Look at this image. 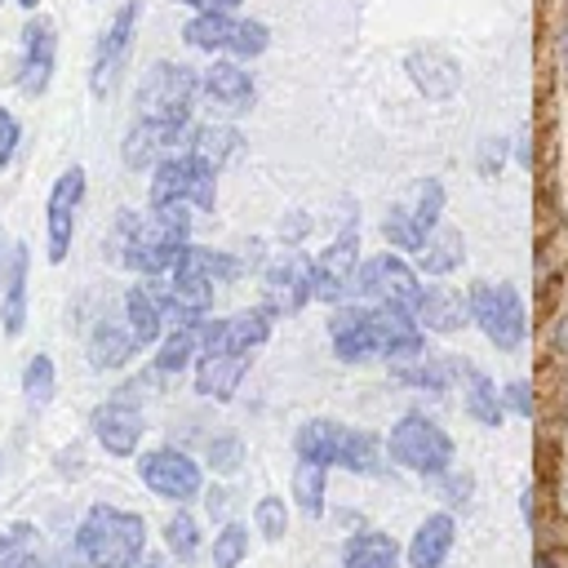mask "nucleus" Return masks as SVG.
<instances>
[{
  "instance_id": "423d86ee",
  "label": "nucleus",
  "mask_w": 568,
  "mask_h": 568,
  "mask_svg": "<svg viewBox=\"0 0 568 568\" xmlns=\"http://www.w3.org/2000/svg\"><path fill=\"white\" fill-rule=\"evenodd\" d=\"M386 453H390V462H399L404 470H417V475H444L453 466V457H457L448 430L435 426L422 413H408V417H399L390 426Z\"/></svg>"
},
{
  "instance_id": "7c9ffc66",
  "label": "nucleus",
  "mask_w": 568,
  "mask_h": 568,
  "mask_svg": "<svg viewBox=\"0 0 568 568\" xmlns=\"http://www.w3.org/2000/svg\"><path fill=\"white\" fill-rule=\"evenodd\" d=\"M133 351H138V342H133L129 324L120 328L115 320H98V328L89 333V364L93 368H120Z\"/></svg>"
},
{
  "instance_id": "09e8293b",
  "label": "nucleus",
  "mask_w": 568,
  "mask_h": 568,
  "mask_svg": "<svg viewBox=\"0 0 568 568\" xmlns=\"http://www.w3.org/2000/svg\"><path fill=\"white\" fill-rule=\"evenodd\" d=\"M178 4H186L195 13H235L240 9V0H178Z\"/></svg>"
},
{
  "instance_id": "f3484780",
  "label": "nucleus",
  "mask_w": 568,
  "mask_h": 568,
  "mask_svg": "<svg viewBox=\"0 0 568 568\" xmlns=\"http://www.w3.org/2000/svg\"><path fill=\"white\" fill-rule=\"evenodd\" d=\"M271 337V306L235 311L226 320H204L200 324V355H222V351H253Z\"/></svg>"
},
{
  "instance_id": "9b49d317",
  "label": "nucleus",
  "mask_w": 568,
  "mask_h": 568,
  "mask_svg": "<svg viewBox=\"0 0 568 568\" xmlns=\"http://www.w3.org/2000/svg\"><path fill=\"white\" fill-rule=\"evenodd\" d=\"M351 293H359L364 302H382V306L417 311L422 284H417V271H413L399 253H377V257H368V262L355 271Z\"/></svg>"
},
{
  "instance_id": "c85d7f7f",
  "label": "nucleus",
  "mask_w": 568,
  "mask_h": 568,
  "mask_svg": "<svg viewBox=\"0 0 568 568\" xmlns=\"http://www.w3.org/2000/svg\"><path fill=\"white\" fill-rule=\"evenodd\" d=\"M124 320H129V333H133L138 346L160 342V333H164V315H160V302H155L151 284H133V288L124 293Z\"/></svg>"
},
{
  "instance_id": "c756f323",
  "label": "nucleus",
  "mask_w": 568,
  "mask_h": 568,
  "mask_svg": "<svg viewBox=\"0 0 568 568\" xmlns=\"http://www.w3.org/2000/svg\"><path fill=\"white\" fill-rule=\"evenodd\" d=\"M173 271H186V275H204V280H213V284H226V280H235L244 266H240V257H231V253H222V248H204V244H182V253H178V262H173Z\"/></svg>"
},
{
  "instance_id": "5fc2aeb1",
  "label": "nucleus",
  "mask_w": 568,
  "mask_h": 568,
  "mask_svg": "<svg viewBox=\"0 0 568 568\" xmlns=\"http://www.w3.org/2000/svg\"><path fill=\"white\" fill-rule=\"evenodd\" d=\"M559 58H564V71H568V27H564V36H559Z\"/></svg>"
},
{
  "instance_id": "864d4df0",
  "label": "nucleus",
  "mask_w": 568,
  "mask_h": 568,
  "mask_svg": "<svg viewBox=\"0 0 568 568\" xmlns=\"http://www.w3.org/2000/svg\"><path fill=\"white\" fill-rule=\"evenodd\" d=\"M532 568H559V564H555V555H546V550H541V555L532 559Z\"/></svg>"
},
{
  "instance_id": "1a4fd4ad",
  "label": "nucleus",
  "mask_w": 568,
  "mask_h": 568,
  "mask_svg": "<svg viewBox=\"0 0 568 568\" xmlns=\"http://www.w3.org/2000/svg\"><path fill=\"white\" fill-rule=\"evenodd\" d=\"M470 320L479 324V333L497 346V351H519L524 333H528V315L519 302L515 284H475L470 288Z\"/></svg>"
},
{
  "instance_id": "a18cd8bd",
  "label": "nucleus",
  "mask_w": 568,
  "mask_h": 568,
  "mask_svg": "<svg viewBox=\"0 0 568 568\" xmlns=\"http://www.w3.org/2000/svg\"><path fill=\"white\" fill-rule=\"evenodd\" d=\"M435 479H444V501H453V506H462V501L475 493V475H470V470H462V475H457V470L448 466V470H444V475H435Z\"/></svg>"
},
{
  "instance_id": "a211bd4d",
  "label": "nucleus",
  "mask_w": 568,
  "mask_h": 568,
  "mask_svg": "<svg viewBox=\"0 0 568 568\" xmlns=\"http://www.w3.org/2000/svg\"><path fill=\"white\" fill-rule=\"evenodd\" d=\"M186 138V120H146L138 115L124 133V164L129 169H155L164 155L178 151V142Z\"/></svg>"
},
{
  "instance_id": "f704fd0d",
  "label": "nucleus",
  "mask_w": 568,
  "mask_h": 568,
  "mask_svg": "<svg viewBox=\"0 0 568 568\" xmlns=\"http://www.w3.org/2000/svg\"><path fill=\"white\" fill-rule=\"evenodd\" d=\"M324 479H328V466H324V462L302 457V462L293 466V497H297V506H302L306 515H320V510H324Z\"/></svg>"
},
{
  "instance_id": "58836bf2",
  "label": "nucleus",
  "mask_w": 568,
  "mask_h": 568,
  "mask_svg": "<svg viewBox=\"0 0 568 568\" xmlns=\"http://www.w3.org/2000/svg\"><path fill=\"white\" fill-rule=\"evenodd\" d=\"M164 546H169L182 564L195 559V550H200V528H195V519H191L186 510H178V515L164 524Z\"/></svg>"
},
{
  "instance_id": "ddd939ff",
  "label": "nucleus",
  "mask_w": 568,
  "mask_h": 568,
  "mask_svg": "<svg viewBox=\"0 0 568 568\" xmlns=\"http://www.w3.org/2000/svg\"><path fill=\"white\" fill-rule=\"evenodd\" d=\"M53 67H58V31L49 18L31 13L27 27H22V49H18V89L27 98H40L53 80Z\"/></svg>"
},
{
  "instance_id": "13d9d810",
  "label": "nucleus",
  "mask_w": 568,
  "mask_h": 568,
  "mask_svg": "<svg viewBox=\"0 0 568 568\" xmlns=\"http://www.w3.org/2000/svg\"><path fill=\"white\" fill-rule=\"evenodd\" d=\"M142 568H155V564H142Z\"/></svg>"
},
{
  "instance_id": "9d476101",
  "label": "nucleus",
  "mask_w": 568,
  "mask_h": 568,
  "mask_svg": "<svg viewBox=\"0 0 568 568\" xmlns=\"http://www.w3.org/2000/svg\"><path fill=\"white\" fill-rule=\"evenodd\" d=\"M138 18H142V0H124V4L111 13V22L98 31V40H93V62H89V89H93V98H106V93L115 89L124 62H129V53H133Z\"/></svg>"
},
{
  "instance_id": "37998d69",
  "label": "nucleus",
  "mask_w": 568,
  "mask_h": 568,
  "mask_svg": "<svg viewBox=\"0 0 568 568\" xmlns=\"http://www.w3.org/2000/svg\"><path fill=\"white\" fill-rule=\"evenodd\" d=\"M253 519H257V532H262V537L280 541V537L288 532V510H284V497H262V501L253 506Z\"/></svg>"
},
{
  "instance_id": "f8f14e48",
  "label": "nucleus",
  "mask_w": 568,
  "mask_h": 568,
  "mask_svg": "<svg viewBox=\"0 0 568 568\" xmlns=\"http://www.w3.org/2000/svg\"><path fill=\"white\" fill-rule=\"evenodd\" d=\"M142 390V382H129L124 390H115L106 404H98L93 408V417H89V426H93V439L111 453V457H129L133 448H138V439H142V408H138V395Z\"/></svg>"
},
{
  "instance_id": "a878e982",
  "label": "nucleus",
  "mask_w": 568,
  "mask_h": 568,
  "mask_svg": "<svg viewBox=\"0 0 568 568\" xmlns=\"http://www.w3.org/2000/svg\"><path fill=\"white\" fill-rule=\"evenodd\" d=\"M453 368L462 373V390H466V413L479 422V426H501V417H506V399H501V390L493 386V377L488 373H479L475 364H466V359H453Z\"/></svg>"
},
{
  "instance_id": "473e14b6",
  "label": "nucleus",
  "mask_w": 568,
  "mask_h": 568,
  "mask_svg": "<svg viewBox=\"0 0 568 568\" xmlns=\"http://www.w3.org/2000/svg\"><path fill=\"white\" fill-rule=\"evenodd\" d=\"M395 559H399V546H395L386 532H377V528L355 532V537L342 546V564H346V568H395Z\"/></svg>"
},
{
  "instance_id": "4468645a",
  "label": "nucleus",
  "mask_w": 568,
  "mask_h": 568,
  "mask_svg": "<svg viewBox=\"0 0 568 568\" xmlns=\"http://www.w3.org/2000/svg\"><path fill=\"white\" fill-rule=\"evenodd\" d=\"M355 257H359V222L342 226L333 235L328 248H320L315 257V284H311V297L320 302H342L355 284Z\"/></svg>"
},
{
  "instance_id": "49530a36",
  "label": "nucleus",
  "mask_w": 568,
  "mask_h": 568,
  "mask_svg": "<svg viewBox=\"0 0 568 568\" xmlns=\"http://www.w3.org/2000/svg\"><path fill=\"white\" fill-rule=\"evenodd\" d=\"M18 138H22V129H18V120H13V111H4V106H0V169H9V164H13V151H18Z\"/></svg>"
},
{
  "instance_id": "dca6fc26",
  "label": "nucleus",
  "mask_w": 568,
  "mask_h": 568,
  "mask_svg": "<svg viewBox=\"0 0 568 568\" xmlns=\"http://www.w3.org/2000/svg\"><path fill=\"white\" fill-rule=\"evenodd\" d=\"M138 475L142 484L155 493V497H169V501H186L200 493L204 475H200V462H191L182 448H155L138 462Z\"/></svg>"
},
{
  "instance_id": "39448f33",
  "label": "nucleus",
  "mask_w": 568,
  "mask_h": 568,
  "mask_svg": "<svg viewBox=\"0 0 568 568\" xmlns=\"http://www.w3.org/2000/svg\"><path fill=\"white\" fill-rule=\"evenodd\" d=\"M200 93V71L186 67V62H151L138 80V93H133V106L138 115L146 120H191V102Z\"/></svg>"
},
{
  "instance_id": "412c9836",
  "label": "nucleus",
  "mask_w": 568,
  "mask_h": 568,
  "mask_svg": "<svg viewBox=\"0 0 568 568\" xmlns=\"http://www.w3.org/2000/svg\"><path fill=\"white\" fill-rule=\"evenodd\" d=\"M404 67H408V80H413L426 98H435V102L453 98L457 84H462V67H457V58L444 53V49H413V53L404 58Z\"/></svg>"
},
{
  "instance_id": "7ed1b4c3",
  "label": "nucleus",
  "mask_w": 568,
  "mask_h": 568,
  "mask_svg": "<svg viewBox=\"0 0 568 568\" xmlns=\"http://www.w3.org/2000/svg\"><path fill=\"white\" fill-rule=\"evenodd\" d=\"M75 546L89 568H138L142 546H146V524L133 510L98 501L84 510L75 528Z\"/></svg>"
},
{
  "instance_id": "4c0bfd02",
  "label": "nucleus",
  "mask_w": 568,
  "mask_h": 568,
  "mask_svg": "<svg viewBox=\"0 0 568 568\" xmlns=\"http://www.w3.org/2000/svg\"><path fill=\"white\" fill-rule=\"evenodd\" d=\"M22 395L36 408H44L53 399V359L49 355H31L27 359V368H22Z\"/></svg>"
},
{
  "instance_id": "aec40b11",
  "label": "nucleus",
  "mask_w": 568,
  "mask_h": 568,
  "mask_svg": "<svg viewBox=\"0 0 568 568\" xmlns=\"http://www.w3.org/2000/svg\"><path fill=\"white\" fill-rule=\"evenodd\" d=\"M311 284H315V262L306 253H288L284 262H275L266 271V306H271V315L275 311H284V315L302 311L311 302Z\"/></svg>"
},
{
  "instance_id": "6e6d98bb",
  "label": "nucleus",
  "mask_w": 568,
  "mask_h": 568,
  "mask_svg": "<svg viewBox=\"0 0 568 568\" xmlns=\"http://www.w3.org/2000/svg\"><path fill=\"white\" fill-rule=\"evenodd\" d=\"M18 4H22L27 13H36V4H40V0H18Z\"/></svg>"
},
{
  "instance_id": "5701e85b",
  "label": "nucleus",
  "mask_w": 568,
  "mask_h": 568,
  "mask_svg": "<svg viewBox=\"0 0 568 568\" xmlns=\"http://www.w3.org/2000/svg\"><path fill=\"white\" fill-rule=\"evenodd\" d=\"M413 315L430 333H457L470 320V297L453 293L448 284H422V297H417V311Z\"/></svg>"
},
{
  "instance_id": "c03bdc74",
  "label": "nucleus",
  "mask_w": 568,
  "mask_h": 568,
  "mask_svg": "<svg viewBox=\"0 0 568 568\" xmlns=\"http://www.w3.org/2000/svg\"><path fill=\"white\" fill-rule=\"evenodd\" d=\"M506 151H510V142L506 138H484L479 142V160H475V169H479V178H497L501 173V164H506Z\"/></svg>"
},
{
  "instance_id": "3c124183",
  "label": "nucleus",
  "mask_w": 568,
  "mask_h": 568,
  "mask_svg": "<svg viewBox=\"0 0 568 568\" xmlns=\"http://www.w3.org/2000/svg\"><path fill=\"white\" fill-rule=\"evenodd\" d=\"M80 559H84V555H80V546H75V550H58L49 568H80Z\"/></svg>"
},
{
  "instance_id": "f257e3e1",
  "label": "nucleus",
  "mask_w": 568,
  "mask_h": 568,
  "mask_svg": "<svg viewBox=\"0 0 568 568\" xmlns=\"http://www.w3.org/2000/svg\"><path fill=\"white\" fill-rule=\"evenodd\" d=\"M328 337L337 359L355 364V359H413L426 351L422 324L413 311L404 306H382V302H355V306H337L328 320Z\"/></svg>"
},
{
  "instance_id": "4d7b16f0",
  "label": "nucleus",
  "mask_w": 568,
  "mask_h": 568,
  "mask_svg": "<svg viewBox=\"0 0 568 568\" xmlns=\"http://www.w3.org/2000/svg\"><path fill=\"white\" fill-rule=\"evenodd\" d=\"M0 248H4V235H0Z\"/></svg>"
},
{
  "instance_id": "2eb2a0df",
  "label": "nucleus",
  "mask_w": 568,
  "mask_h": 568,
  "mask_svg": "<svg viewBox=\"0 0 568 568\" xmlns=\"http://www.w3.org/2000/svg\"><path fill=\"white\" fill-rule=\"evenodd\" d=\"M84 200V169L71 164L58 173L53 191H49V204H44V235H49V262H62L67 248H71V235H75V209Z\"/></svg>"
},
{
  "instance_id": "bb28decb",
  "label": "nucleus",
  "mask_w": 568,
  "mask_h": 568,
  "mask_svg": "<svg viewBox=\"0 0 568 568\" xmlns=\"http://www.w3.org/2000/svg\"><path fill=\"white\" fill-rule=\"evenodd\" d=\"M0 324H4L9 337H18L22 324H27V244L9 248L4 288H0Z\"/></svg>"
},
{
  "instance_id": "e433bc0d",
  "label": "nucleus",
  "mask_w": 568,
  "mask_h": 568,
  "mask_svg": "<svg viewBox=\"0 0 568 568\" xmlns=\"http://www.w3.org/2000/svg\"><path fill=\"white\" fill-rule=\"evenodd\" d=\"M0 568H40L31 524H13L9 532H0Z\"/></svg>"
},
{
  "instance_id": "72a5a7b5",
  "label": "nucleus",
  "mask_w": 568,
  "mask_h": 568,
  "mask_svg": "<svg viewBox=\"0 0 568 568\" xmlns=\"http://www.w3.org/2000/svg\"><path fill=\"white\" fill-rule=\"evenodd\" d=\"M390 368H395V377H399L404 386L435 390V395L448 386V373H453V364L439 359V355H430V351H422V355H413V359H395Z\"/></svg>"
},
{
  "instance_id": "393cba45",
  "label": "nucleus",
  "mask_w": 568,
  "mask_h": 568,
  "mask_svg": "<svg viewBox=\"0 0 568 568\" xmlns=\"http://www.w3.org/2000/svg\"><path fill=\"white\" fill-rule=\"evenodd\" d=\"M453 541H457V524H453V515H448V510L426 515V519L417 524L413 541H408V564H413V568H439V564L448 559Z\"/></svg>"
},
{
  "instance_id": "6ab92c4d",
  "label": "nucleus",
  "mask_w": 568,
  "mask_h": 568,
  "mask_svg": "<svg viewBox=\"0 0 568 568\" xmlns=\"http://www.w3.org/2000/svg\"><path fill=\"white\" fill-rule=\"evenodd\" d=\"M200 93H204L213 106L231 111V115H244V111L257 102L253 75H248L240 62H231V58H213V62L200 71Z\"/></svg>"
},
{
  "instance_id": "4be33fe9",
  "label": "nucleus",
  "mask_w": 568,
  "mask_h": 568,
  "mask_svg": "<svg viewBox=\"0 0 568 568\" xmlns=\"http://www.w3.org/2000/svg\"><path fill=\"white\" fill-rule=\"evenodd\" d=\"M186 155H195L204 169L222 173L244 155V133L235 124H200L186 133Z\"/></svg>"
},
{
  "instance_id": "2f4dec72",
  "label": "nucleus",
  "mask_w": 568,
  "mask_h": 568,
  "mask_svg": "<svg viewBox=\"0 0 568 568\" xmlns=\"http://www.w3.org/2000/svg\"><path fill=\"white\" fill-rule=\"evenodd\" d=\"M462 257H466V240H462V231H453V226H435V231L426 235V244L417 248V262H422L426 275H448V271L462 266Z\"/></svg>"
},
{
  "instance_id": "f03ea898",
  "label": "nucleus",
  "mask_w": 568,
  "mask_h": 568,
  "mask_svg": "<svg viewBox=\"0 0 568 568\" xmlns=\"http://www.w3.org/2000/svg\"><path fill=\"white\" fill-rule=\"evenodd\" d=\"M186 235H191V204H151L146 213L124 209L102 248L111 253V262L151 280L173 271Z\"/></svg>"
},
{
  "instance_id": "ea45409f",
  "label": "nucleus",
  "mask_w": 568,
  "mask_h": 568,
  "mask_svg": "<svg viewBox=\"0 0 568 568\" xmlns=\"http://www.w3.org/2000/svg\"><path fill=\"white\" fill-rule=\"evenodd\" d=\"M248 555V528L244 524H226L213 537V568H235Z\"/></svg>"
},
{
  "instance_id": "79ce46f5",
  "label": "nucleus",
  "mask_w": 568,
  "mask_h": 568,
  "mask_svg": "<svg viewBox=\"0 0 568 568\" xmlns=\"http://www.w3.org/2000/svg\"><path fill=\"white\" fill-rule=\"evenodd\" d=\"M266 44H271L266 22H257V18H240V27H235V44H231V58H257V53H266Z\"/></svg>"
},
{
  "instance_id": "0eeeda50",
  "label": "nucleus",
  "mask_w": 568,
  "mask_h": 568,
  "mask_svg": "<svg viewBox=\"0 0 568 568\" xmlns=\"http://www.w3.org/2000/svg\"><path fill=\"white\" fill-rule=\"evenodd\" d=\"M439 213H444V182L439 178H422L404 200L390 204V213L382 222V235H386L390 248L417 253L426 244V235L439 226Z\"/></svg>"
},
{
  "instance_id": "b1692460",
  "label": "nucleus",
  "mask_w": 568,
  "mask_h": 568,
  "mask_svg": "<svg viewBox=\"0 0 568 568\" xmlns=\"http://www.w3.org/2000/svg\"><path fill=\"white\" fill-rule=\"evenodd\" d=\"M248 351H222V355H200L195 364V390L209 399H231L240 377L248 373Z\"/></svg>"
},
{
  "instance_id": "8fccbe9b",
  "label": "nucleus",
  "mask_w": 568,
  "mask_h": 568,
  "mask_svg": "<svg viewBox=\"0 0 568 568\" xmlns=\"http://www.w3.org/2000/svg\"><path fill=\"white\" fill-rule=\"evenodd\" d=\"M58 470L62 475H80V448H62L58 453Z\"/></svg>"
},
{
  "instance_id": "a19ab883",
  "label": "nucleus",
  "mask_w": 568,
  "mask_h": 568,
  "mask_svg": "<svg viewBox=\"0 0 568 568\" xmlns=\"http://www.w3.org/2000/svg\"><path fill=\"white\" fill-rule=\"evenodd\" d=\"M204 457H209V466H213L217 475H235L240 462H244V439H240V435H217V439H209Z\"/></svg>"
},
{
  "instance_id": "603ef678",
  "label": "nucleus",
  "mask_w": 568,
  "mask_h": 568,
  "mask_svg": "<svg viewBox=\"0 0 568 568\" xmlns=\"http://www.w3.org/2000/svg\"><path fill=\"white\" fill-rule=\"evenodd\" d=\"M204 506H209V515H222V510H226V493H217V488H213V493L204 497Z\"/></svg>"
},
{
  "instance_id": "6e6552de",
  "label": "nucleus",
  "mask_w": 568,
  "mask_h": 568,
  "mask_svg": "<svg viewBox=\"0 0 568 568\" xmlns=\"http://www.w3.org/2000/svg\"><path fill=\"white\" fill-rule=\"evenodd\" d=\"M151 204H191L209 213L217 204V173L204 169L195 155L173 151L151 169Z\"/></svg>"
},
{
  "instance_id": "de8ad7c7",
  "label": "nucleus",
  "mask_w": 568,
  "mask_h": 568,
  "mask_svg": "<svg viewBox=\"0 0 568 568\" xmlns=\"http://www.w3.org/2000/svg\"><path fill=\"white\" fill-rule=\"evenodd\" d=\"M501 399H506L519 417H532V408H537V399H532V386H528V382H510V386L501 390Z\"/></svg>"
},
{
  "instance_id": "c9c22d12",
  "label": "nucleus",
  "mask_w": 568,
  "mask_h": 568,
  "mask_svg": "<svg viewBox=\"0 0 568 568\" xmlns=\"http://www.w3.org/2000/svg\"><path fill=\"white\" fill-rule=\"evenodd\" d=\"M195 355H200V328H173V333L160 342L155 368H160V373H182Z\"/></svg>"
},
{
  "instance_id": "20e7f679",
  "label": "nucleus",
  "mask_w": 568,
  "mask_h": 568,
  "mask_svg": "<svg viewBox=\"0 0 568 568\" xmlns=\"http://www.w3.org/2000/svg\"><path fill=\"white\" fill-rule=\"evenodd\" d=\"M297 457H311L324 466H346L355 475L382 470V444L368 430H355V426H342L328 417H315L297 430Z\"/></svg>"
},
{
  "instance_id": "cd10ccee",
  "label": "nucleus",
  "mask_w": 568,
  "mask_h": 568,
  "mask_svg": "<svg viewBox=\"0 0 568 568\" xmlns=\"http://www.w3.org/2000/svg\"><path fill=\"white\" fill-rule=\"evenodd\" d=\"M235 27H240L235 13H195V18L182 27V40H186L191 49H200V53L213 58V53H231Z\"/></svg>"
}]
</instances>
